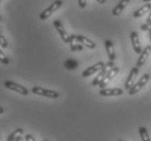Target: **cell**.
<instances>
[{
	"label": "cell",
	"instance_id": "e575fe53",
	"mask_svg": "<svg viewBox=\"0 0 151 141\" xmlns=\"http://www.w3.org/2000/svg\"><path fill=\"white\" fill-rule=\"evenodd\" d=\"M0 1H1V0H0Z\"/></svg>",
	"mask_w": 151,
	"mask_h": 141
},
{
	"label": "cell",
	"instance_id": "d4e9b609",
	"mask_svg": "<svg viewBox=\"0 0 151 141\" xmlns=\"http://www.w3.org/2000/svg\"><path fill=\"white\" fill-rule=\"evenodd\" d=\"M150 27H151V25H149L148 23H146V24H142L140 26V28L142 29V31H149V29H150Z\"/></svg>",
	"mask_w": 151,
	"mask_h": 141
},
{
	"label": "cell",
	"instance_id": "3957f363",
	"mask_svg": "<svg viewBox=\"0 0 151 141\" xmlns=\"http://www.w3.org/2000/svg\"><path fill=\"white\" fill-rule=\"evenodd\" d=\"M62 4H63V1H62V0H55V2H52V4H50L47 9H45V10L41 12L40 15H39V19H40L41 21L47 20V19H48V17L50 16L55 11H57L59 8L61 7Z\"/></svg>",
	"mask_w": 151,
	"mask_h": 141
},
{
	"label": "cell",
	"instance_id": "6da1fadb",
	"mask_svg": "<svg viewBox=\"0 0 151 141\" xmlns=\"http://www.w3.org/2000/svg\"><path fill=\"white\" fill-rule=\"evenodd\" d=\"M32 91L37 94V96H42L46 97V98H50V99H58L60 94L57 91H53V90H49V89H45L42 87H37L35 86L32 88Z\"/></svg>",
	"mask_w": 151,
	"mask_h": 141
},
{
	"label": "cell",
	"instance_id": "5b68a950",
	"mask_svg": "<svg viewBox=\"0 0 151 141\" xmlns=\"http://www.w3.org/2000/svg\"><path fill=\"white\" fill-rule=\"evenodd\" d=\"M4 87L10 90H13V91H15V92H17V93H20L22 96H27L28 94V90L26 89L25 87L21 86V85L14 83V82H11V80L4 82Z\"/></svg>",
	"mask_w": 151,
	"mask_h": 141
},
{
	"label": "cell",
	"instance_id": "e0dca14e",
	"mask_svg": "<svg viewBox=\"0 0 151 141\" xmlns=\"http://www.w3.org/2000/svg\"><path fill=\"white\" fill-rule=\"evenodd\" d=\"M150 10H151V4H144L142 7H140L139 9H137V10L135 11L134 13H133V16H134L135 19L141 17L142 15H145V14L147 13V12H149Z\"/></svg>",
	"mask_w": 151,
	"mask_h": 141
},
{
	"label": "cell",
	"instance_id": "2e32d148",
	"mask_svg": "<svg viewBox=\"0 0 151 141\" xmlns=\"http://www.w3.org/2000/svg\"><path fill=\"white\" fill-rule=\"evenodd\" d=\"M76 38H77V40H78L82 45L86 46L87 48H89V49L96 48V44H95L93 40H90L89 38L85 37V36H83V35H76Z\"/></svg>",
	"mask_w": 151,
	"mask_h": 141
},
{
	"label": "cell",
	"instance_id": "ffe728a7",
	"mask_svg": "<svg viewBox=\"0 0 151 141\" xmlns=\"http://www.w3.org/2000/svg\"><path fill=\"white\" fill-rule=\"evenodd\" d=\"M138 132L140 135L141 141H151L150 137H149V134H148V130L145 127H139Z\"/></svg>",
	"mask_w": 151,
	"mask_h": 141
},
{
	"label": "cell",
	"instance_id": "52a82bcc",
	"mask_svg": "<svg viewBox=\"0 0 151 141\" xmlns=\"http://www.w3.org/2000/svg\"><path fill=\"white\" fill-rule=\"evenodd\" d=\"M138 72H139V69H138L137 66H135L133 69H131V72H129V75L127 77L126 82H125V85H124V88L126 90H129L132 87L135 85V82H136V77L138 75Z\"/></svg>",
	"mask_w": 151,
	"mask_h": 141
},
{
	"label": "cell",
	"instance_id": "83f0119b",
	"mask_svg": "<svg viewBox=\"0 0 151 141\" xmlns=\"http://www.w3.org/2000/svg\"><path fill=\"white\" fill-rule=\"evenodd\" d=\"M148 31H149V40H150V46H151V27Z\"/></svg>",
	"mask_w": 151,
	"mask_h": 141
},
{
	"label": "cell",
	"instance_id": "484cf974",
	"mask_svg": "<svg viewBox=\"0 0 151 141\" xmlns=\"http://www.w3.org/2000/svg\"><path fill=\"white\" fill-rule=\"evenodd\" d=\"M147 23H148V24H149V25H151V10L149 11V14H148Z\"/></svg>",
	"mask_w": 151,
	"mask_h": 141
},
{
	"label": "cell",
	"instance_id": "9a60e30c",
	"mask_svg": "<svg viewBox=\"0 0 151 141\" xmlns=\"http://www.w3.org/2000/svg\"><path fill=\"white\" fill-rule=\"evenodd\" d=\"M129 4V0H120V2L113 8V10H112V14H113L114 16H117V15H120L122 12L124 11V9L127 7V4Z\"/></svg>",
	"mask_w": 151,
	"mask_h": 141
},
{
	"label": "cell",
	"instance_id": "9c48e42d",
	"mask_svg": "<svg viewBox=\"0 0 151 141\" xmlns=\"http://www.w3.org/2000/svg\"><path fill=\"white\" fill-rule=\"evenodd\" d=\"M117 73H119V67H117V66H113V67L108 72V74H106V77L103 78L102 82L100 83V85H99L100 88H101V89H102V88H106V87L108 86V84L113 79V77H115V75H116Z\"/></svg>",
	"mask_w": 151,
	"mask_h": 141
},
{
	"label": "cell",
	"instance_id": "d6986e66",
	"mask_svg": "<svg viewBox=\"0 0 151 141\" xmlns=\"http://www.w3.org/2000/svg\"><path fill=\"white\" fill-rule=\"evenodd\" d=\"M22 134H23V129H22V128H17V129H15L13 132H11V134L8 136L7 141H15L17 138H20L21 136H22Z\"/></svg>",
	"mask_w": 151,
	"mask_h": 141
},
{
	"label": "cell",
	"instance_id": "1f68e13d",
	"mask_svg": "<svg viewBox=\"0 0 151 141\" xmlns=\"http://www.w3.org/2000/svg\"><path fill=\"white\" fill-rule=\"evenodd\" d=\"M0 21H1V15H0Z\"/></svg>",
	"mask_w": 151,
	"mask_h": 141
},
{
	"label": "cell",
	"instance_id": "8992f818",
	"mask_svg": "<svg viewBox=\"0 0 151 141\" xmlns=\"http://www.w3.org/2000/svg\"><path fill=\"white\" fill-rule=\"evenodd\" d=\"M53 26H55V29H57V31L59 33V35H60L61 39L63 40V42L69 44V42H70V35L68 34V31H65V28H64V26L62 25L61 22L59 21V20H55V21H53Z\"/></svg>",
	"mask_w": 151,
	"mask_h": 141
},
{
	"label": "cell",
	"instance_id": "4316f807",
	"mask_svg": "<svg viewBox=\"0 0 151 141\" xmlns=\"http://www.w3.org/2000/svg\"><path fill=\"white\" fill-rule=\"evenodd\" d=\"M99 4H106V0H97Z\"/></svg>",
	"mask_w": 151,
	"mask_h": 141
},
{
	"label": "cell",
	"instance_id": "603a6c76",
	"mask_svg": "<svg viewBox=\"0 0 151 141\" xmlns=\"http://www.w3.org/2000/svg\"><path fill=\"white\" fill-rule=\"evenodd\" d=\"M77 2H78V6L81 9H84L86 7V0H77Z\"/></svg>",
	"mask_w": 151,
	"mask_h": 141
},
{
	"label": "cell",
	"instance_id": "44dd1931",
	"mask_svg": "<svg viewBox=\"0 0 151 141\" xmlns=\"http://www.w3.org/2000/svg\"><path fill=\"white\" fill-rule=\"evenodd\" d=\"M0 46L2 47V48H8V42L7 39L4 38V36L2 35V33H1V31H0Z\"/></svg>",
	"mask_w": 151,
	"mask_h": 141
},
{
	"label": "cell",
	"instance_id": "f546056e",
	"mask_svg": "<svg viewBox=\"0 0 151 141\" xmlns=\"http://www.w3.org/2000/svg\"><path fill=\"white\" fill-rule=\"evenodd\" d=\"M15 141H23V139H22V138H17V140H15Z\"/></svg>",
	"mask_w": 151,
	"mask_h": 141
},
{
	"label": "cell",
	"instance_id": "30bf717a",
	"mask_svg": "<svg viewBox=\"0 0 151 141\" xmlns=\"http://www.w3.org/2000/svg\"><path fill=\"white\" fill-rule=\"evenodd\" d=\"M103 66H104V63L100 61V62L93 64V66H90V67H88V69H86L85 71L82 73V76L83 77H89L90 75H93V74H95V73L100 72V71L103 69Z\"/></svg>",
	"mask_w": 151,
	"mask_h": 141
},
{
	"label": "cell",
	"instance_id": "ba28073f",
	"mask_svg": "<svg viewBox=\"0 0 151 141\" xmlns=\"http://www.w3.org/2000/svg\"><path fill=\"white\" fill-rule=\"evenodd\" d=\"M123 92L124 90L121 88H102L99 91V94L102 97H116L122 96Z\"/></svg>",
	"mask_w": 151,
	"mask_h": 141
},
{
	"label": "cell",
	"instance_id": "d6a6232c",
	"mask_svg": "<svg viewBox=\"0 0 151 141\" xmlns=\"http://www.w3.org/2000/svg\"><path fill=\"white\" fill-rule=\"evenodd\" d=\"M44 141H48V140H44Z\"/></svg>",
	"mask_w": 151,
	"mask_h": 141
},
{
	"label": "cell",
	"instance_id": "ac0fdd59",
	"mask_svg": "<svg viewBox=\"0 0 151 141\" xmlns=\"http://www.w3.org/2000/svg\"><path fill=\"white\" fill-rule=\"evenodd\" d=\"M77 66H78V62L76 60H73V59H68L64 62V67L69 71H74V69H76Z\"/></svg>",
	"mask_w": 151,
	"mask_h": 141
},
{
	"label": "cell",
	"instance_id": "f1b7e54d",
	"mask_svg": "<svg viewBox=\"0 0 151 141\" xmlns=\"http://www.w3.org/2000/svg\"><path fill=\"white\" fill-rule=\"evenodd\" d=\"M4 107H0V114H2V113H4Z\"/></svg>",
	"mask_w": 151,
	"mask_h": 141
},
{
	"label": "cell",
	"instance_id": "277c9868",
	"mask_svg": "<svg viewBox=\"0 0 151 141\" xmlns=\"http://www.w3.org/2000/svg\"><path fill=\"white\" fill-rule=\"evenodd\" d=\"M149 79H150L149 74H145V75H142L141 76V78L138 80L137 83L135 84L134 86L128 90V94H129V96H134V94H136V93H137L141 88H144L145 85L148 83V80H149Z\"/></svg>",
	"mask_w": 151,
	"mask_h": 141
},
{
	"label": "cell",
	"instance_id": "836d02e7",
	"mask_svg": "<svg viewBox=\"0 0 151 141\" xmlns=\"http://www.w3.org/2000/svg\"><path fill=\"white\" fill-rule=\"evenodd\" d=\"M119 141H123V140H119Z\"/></svg>",
	"mask_w": 151,
	"mask_h": 141
},
{
	"label": "cell",
	"instance_id": "4dcf8cb0",
	"mask_svg": "<svg viewBox=\"0 0 151 141\" xmlns=\"http://www.w3.org/2000/svg\"><path fill=\"white\" fill-rule=\"evenodd\" d=\"M142 1H144V2H150L151 0H142Z\"/></svg>",
	"mask_w": 151,
	"mask_h": 141
},
{
	"label": "cell",
	"instance_id": "5bb4252c",
	"mask_svg": "<svg viewBox=\"0 0 151 141\" xmlns=\"http://www.w3.org/2000/svg\"><path fill=\"white\" fill-rule=\"evenodd\" d=\"M104 48H106V54L110 59V61H114L115 60V50H114L113 42L111 40H106L104 42Z\"/></svg>",
	"mask_w": 151,
	"mask_h": 141
},
{
	"label": "cell",
	"instance_id": "7c38bea8",
	"mask_svg": "<svg viewBox=\"0 0 151 141\" xmlns=\"http://www.w3.org/2000/svg\"><path fill=\"white\" fill-rule=\"evenodd\" d=\"M150 52H151V46H147L146 48L141 51V53L139 54V58H138V61H137V67H140L145 64V62L148 60L149 58V55H150Z\"/></svg>",
	"mask_w": 151,
	"mask_h": 141
},
{
	"label": "cell",
	"instance_id": "4fadbf2b",
	"mask_svg": "<svg viewBox=\"0 0 151 141\" xmlns=\"http://www.w3.org/2000/svg\"><path fill=\"white\" fill-rule=\"evenodd\" d=\"M70 49L71 51H82L83 45L77 40L76 35H71L70 36Z\"/></svg>",
	"mask_w": 151,
	"mask_h": 141
},
{
	"label": "cell",
	"instance_id": "cb8c5ba5",
	"mask_svg": "<svg viewBox=\"0 0 151 141\" xmlns=\"http://www.w3.org/2000/svg\"><path fill=\"white\" fill-rule=\"evenodd\" d=\"M25 141H36L35 140V138L32 136V135H25V137H24Z\"/></svg>",
	"mask_w": 151,
	"mask_h": 141
},
{
	"label": "cell",
	"instance_id": "8fae6325",
	"mask_svg": "<svg viewBox=\"0 0 151 141\" xmlns=\"http://www.w3.org/2000/svg\"><path fill=\"white\" fill-rule=\"evenodd\" d=\"M131 40L132 45H133V49L134 51L138 54L141 53V44L139 42V36H138L137 31H132L131 33Z\"/></svg>",
	"mask_w": 151,
	"mask_h": 141
},
{
	"label": "cell",
	"instance_id": "7402d4cb",
	"mask_svg": "<svg viewBox=\"0 0 151 141\" xmlns=\"http://www.w3.org/2000/svg\"><path fill=\"white\" fill-rule=\"evenodd\" d=\"M0 62L4 63V64H9V63H10V61H9L8 57L4 54V52L1 51V50H0Z\"/></svg>",
	"mask_w": 151,
	"mask_h": 141
},
{
	"label": "cell",
	"instance_id": "7a4b0ae2",
	"mask_svg": "<svg viewBox=\"0 0 151 141\" xmlns=\"http://www.w3.org/2000/svg\"><path fill=\"white\" fill-rule=\"evenodd\" d=\"M113 66H114V61H110V62H108L106 64H104L103 69H101L99 73H98V75H97L96 78L93 80L91 85H93V86H99L100 83L102 82L103 78H104V77H106V75L108 74V72H109V71H110Z\"/></svg>",
	"mask_w": 151,
	"mask_h": 141
}]
</instances>
